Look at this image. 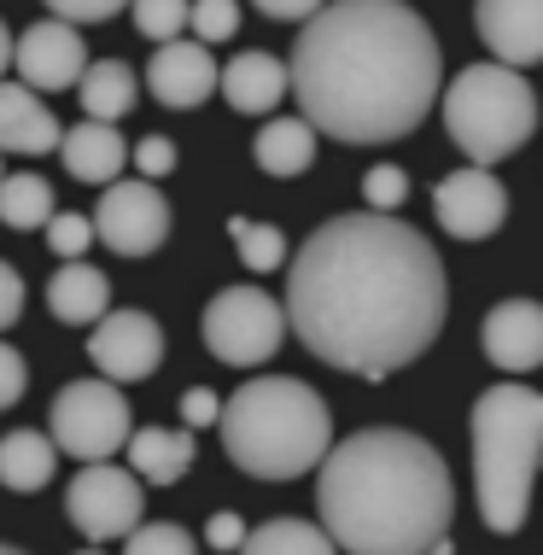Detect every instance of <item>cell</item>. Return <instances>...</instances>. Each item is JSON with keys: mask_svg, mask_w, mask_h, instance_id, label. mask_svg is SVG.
Wrapping results in <instances>:
<instances>
[{"mask_svg": "<svg viewBox=\"0 0 543 555\" xmlns=\"http://www.w3.org/2000/svg\"><path fill=\"white\" fill-rule=\"evenodd\" d=\"M281 310L327 369L386 380L439 339L450 287L421 229L380 211H351L298 246Z\"/></svg>", "mask_w": 543, "mask_h": 555, "instance_id": "6da1fadb", "label": "cell"}, {"mask_svg": "<svg viewBox=\"0 0 543 555\" xmlns=\"http://www.w3.org/2000/svg\"><path fill=\"white\" fill-rule=\"evenodd\" d=\"M439 36L403 0H327L286 65V94L315 134L380 146L421 129L439 100Z\"/></svg>", "mask_w": 543, "mask_h": 555, "instance_id": "7a4b0ae2", "label": "cell"}, {"mask_svg": "<svg viewBox=\"0 0 543 555\" xmlns=\"http://www.w3.org/2000/svg\"><path fill=\"white\" fill-rule=\"evenodd\" d=\"M322 532L345 555H427L450 532L456 486L421 433L362 427L315 462Z\"/></svg>", "mask_w": 543, "mask_h": 555, "instance_id": "3957f363", "label": "cell"}, {"mask_svg": "<svg viewBox=\"0 0 543 555\" xmlns=\"http://www.w3.org/2000/svg\"><path fill=\"white\" fill-rule=\"evenodd\" d=\"M222 450L240 474L251 479H298L334 444V415L315 386L286 380V374H258L222 403L217 415Z\"/></svg>", "mask_w": 543, "mask_h": 555, "instance_id": "277c9868", "label": "cell"}, {"mask_svg": "<svg viewBox=\"0 0 543 555\" xmlns=\"http://www.w3.org/2000/svg\"><path fill=\"white\" fill-rule=\"evenodd\" d=\"M474 491L491 532L515 538L532 515V486L543 462V392L532 386H486L474 398Z\"/></svg>", "mask_w": 543, "mask_h": 555, "instance_id": "5b68a950", "label": "cell"}, {"mask_svg": "<svg viewBox=\"0 0 543 555\" xmlns=\"http://www.w3.org/2000/svg\"><path fill=\"white\" fill-rule=\"evenodd\" d=\"M444 129L479 170L515 158L538 129V94L526 82V70H508L496 59L491 65H467L444 88Z\"/></svg>", "mask_w": 543, "mask_h": 555, "instance_id": "8992f818", "label": "cell"}, {"mask_svg": "<svg viewBox=\"0 0 543 555\" xmlns=\"http://www.w3.org/2000/svg\"><path fill=\"white\" fill-rule=\"evenodd\" d=\"M129 422H134L129 398L112 380H70V386H59V398L48 410V439L53 450H65L77 462H112L134 433Z\"/></svg>", "mask_w": 543, "mask_h": 555, "instance_id": "52a82bcc", "label": "cell"}, {"mask_svg": "<svg viewBox=\"0 0 543 555\" xmlns=\"http://www.w3.org/2000/svg\"><path fill=\"white\" fill-rule=\"evenodd\" d=\"M281 339H286V310L263 287H229L205 305V345L217 363L258 369L281 351Z\"/></svg>", "mask_w": 543, "mask_h": 555, "instance_id": "ba28073f", "label": "cell"}, {"mask_svg": "<svg viewBox=\"0 0 543 555\" xmlns=\"http://www.w3.org/2000/svg\"><path fill=\"white\" fill-rule=\"evenodd\" d=\"M65 515H70V527L82 538H94V544L129 538L141 527V479L129 468H112V462H88L65 491Z\"/></svg>", "mask_w": 543, "mask_h": 555, "instance_id": "9c48e42d", "label": "cell"}, {"mask_svg": "<svg viewBox=\"0 0 543 555\" xmlns=\"http://www.w3.org/2000/svg\"><path fill=\"white\" fill-rule=\"evenodd\" d=\"M88 222H94V240H105V251H117V258H153L170 240V199L153 182H105L100 211Z\"/></svg>", "mask_w": 543, "mask_h": 555, "instance_id": "30bf717a", "label": "cell"}, {"mask_svg": "<svg viewBox=\"0 0 543 555\" xmlns=\"http://www.w3.org/2000/svg\"><path fill=\"white\" fill-rule=\"evenodd\" d=\"M88 363L100 369V380L124 386V380H146L164 363V327L146 310H105L88 327Z\"/></svg>", "mask_w": 543, "mask_h": 555, "instance_id": "8fae6325", "label": "cell"}, {"mask_svg": "<svg viewBox=\"0 0 543 555\" xmlns=\"http://www.w3.org/2000/svg\"><path fill=\"white\" fill-rule=\"evenodd\" d=\"M432 211H439V229L456 234V240H491L496 229L508 222V193L491 170L479 164H462L450 170L439 193H432Z\"/></svg>", "mask_w": 543, "mask_h": 555, "instance_id": "7c38bea8", "label": "cell"}, {"mask_svg": "<svg viewBox=\"0 0 543 555\" xmlns=\"http://www.w3.org/2000/svg\"><path fill=\"white\" fill-rule=\"evenodd\" d=\"M12 65H18L29 94H65V88H77V77L88 70V48H82L77 24L41 18V24H29L18 36Z\"/></svg>", "mask_w": 543, "mask_h": 555, "instance_id": "4fadbf2b", "label": "cell"}, {"mask_svg": "<svg viewBox=\"0 0 543 555\" xmlns=\"http://www.w3.org/2000/svg\"><path fill=\"white\" fill-rule=\"evenodd\" d=\"M474 24L479 41L496 53V65L508 70L543 65V0H479Z\"/></svg>", "mask_w": 543, "mask_h": 555, "instance_id": "5bb4252c", "label": "cell"}, {"mask_svg": "<svg viewBox=\"0 0 543 555\" xmlns=\"http://www.w3.org/2000/svg\"><path fill=\"white\" fill-rule=\"evenodd\" d=\"M146 88H153L158 106L193 112L217 94V59H210V48H199V41H164L153 53V65H146Z\"/></svg>", "mask_w": 543, "mask_h": 555, "instance_id": "9a60e30c", "label": "cell"}, {"mask_svg": "<svg viewBox=\"0 0 543 555\" xmlns=\"http://www.w3.org/2000/svg\"><path fill=\"white\" fill-rule=\"evenodd\" d=\"M486 357L503 374H532L543 363V305L503 298L486 317Z\"/></svg>", "mask_w": 543, "mask_h": 555, "instance_id": "2e32d148", "label": "cell"}, {"mask_svg": "<svg viewBox=\"0 0 543 555\" xmlns=\"http://www.w3.org/2000/svg\"><path fill=\"white\" fill-rule=\"evenodd\" d=\"M59 117L41 106V94H29L24 82H0V153H59Z\"/></svg>", "mask_w": 543, "mask_h": 555, "instance_id": "e0dca14e", "label": "cell"}, {"mask_svg": "<svg viewBox=\"0 0 543 555\" xmlns=\"http://www.w3.org/2000/svg\"><path fill=\"white\" fill-rule=\"evenodd\" d=\"M59 158H65V170L77 176V182L105 188V182L124 176L129 146H124V134H117V124H94V117H88V124L59 134Z\"/></svg>", "mask_w": 543, "mask_h": 555, "instance_id": "ac0fdd59", "label": "cell"}, {"mask_svg": "<svg viewBox=\"0 0 543 555\" xmlns=\"http://www.w3.org/2000/svg\"><path fill=\"white\" fill-rule=\"evenodd\" d=\"M217 88L229 94L234 112L263 117V112H275L286 100V59H275V53H240V59H229V65L217 70Z\"/></svg>", "mask_w": 543, "mask_h": 555, "instance_id": "d6986e66", "label": "cell"}, {"mask_svg": "<svg viewBox=\"0 0 543 555\" xmlns=\"http://www.w3.org/2000/svg\"><path fill=\"white\" fill-rule=\"evenodd\" d=\"M129 474L141 479V486H176L181 474L193 468V433H164V427H141L129 433Z\"/></svg>", "mask_w": 543, "mask_h": 555, "instance_id": "ffe728a7", "label": "cell"}, {"mask_svg": "<svg viewBox=\"0 0 543 555\" xmlns=\"http://www.w3.org/2000/svg\"><path fill=\"white\" fill-rule=\"evenodd\" d=\"M105 298H112V281H105L94 263H82V258L65 263L48 281V310H53L59 322H70V327H94L105 310H112Z\"/></svg>", "mask_w": 543, "mask_h": 555, "instance_id": "44dd1931", "label": "cell"}, {"mask_svg": "<svg viewBox=\"0 0 543 555\" xmlns=\"http://www.w3.org/2000/svg\"><path fill=\"white\" fill-rule=\"evenodd\" d=\"M77 100L94 124H117V117H129L134 100H141V77H134L124 59H100V65H88L77 77Z\"/></svg>", "mask_w": 543, "mask_h": 555, "instance_id": "7402d4cb", "label": "cell"}, {"mask_svg": "<svg viewBox=\"0 0 543 555\" xmlns=\"http://www.w3.org/2000/svg\"><path fill=\"white\" fill-rule=\"evenodd\" d=\"M53 468H59V450H53L48 433L18 427V433L0 439V486L7 491H41L53 479Z\"/></svg>", "mask_w": 543, "mask_h": 555, "instance_id": "603a6c76", "label": "cell"}, {"mask_svg": "<svg viewBox=\"0 0 543 555\" xmlns=\"http://www.w3.org/2000/svg\"><path fill=\"white\" fill-rule=\"evenodd\" d=\"M251 158H258L263 176H305L315 164V129L305 117H269Z\"/></svg>", "mask_w": 543, "mask_h": 555, "instance_id": "cb8c5ba5", "label": "cell"}, {"mask_svg": "<svg viewBox=\"0 0 543 555\" xmlns=\"http://www.w3.org/2000/svg\"><path fill=\"white\" fill-rule=\"evenodd\" d=\"M234 555H339V550L315 520H263L240 538Z\"/></svg>", "mask_w": 543, "mask_h": 555, "instance_id": "d4e9b609", "label": "cell"}, {"mask_svg": "<svg viewBox=\"0 0 543 555\" xmlns=\"http://www.w3.org/2000/svg\"><path fill=\"white\" fill-rule=\"evenodd\" d=\"M53 188L41 176H0V222L7 229H48Z\"/></svg>", "mask_w": 543, "mask_h": 555, "instance_id": "484cf974", "label": "cell"}, {"mask_svg": "<svg viewBox=\"0 0 543 555\" xmlns=\"http://www.w3.org/2000/svg\"><path fill=\"white\" fill-rule=\"evenodd\" d=\"M229 234H234L240 263L258 269V275H275V269L286 263V234L275 229V222H246V217H234Z\"/></svg>", "mask_w": 543, "mask_h": 555, "instance_id": "4316f807", "label": "cell"}, {"mask_svg": "<svg viewBox=\"0 0 543 555\" xmlns=\"http://www.w3.org/2000/svg\"><path fill=\"white\" fill-rule=\"evenodd\" d=\"M134 12V29H141L146 41H181V29H188V0H129Z\"/></svg>", "mask_w": 543, "mask_h": 555, "instance_id": "83f0119b", "label": "cell"}, {"mask_svg": "<svg viewBox=\"0 0 543 555\" xmlns=\"http://www.w3.org/2000/svg\"><path fill=\"white\" fill-rule=\"evenodd\" d=\"M188 29H193L199 48H210V41H234L240 0H188Z\"/></svg>", "mask_w": 543, "mask_h": 555, "instance_id": "f1b7e54d", "label": "cell"}, {"mask_svg": "<svg viewBox=\"0 0 543 555\" xmlns=\"http://www.w3.org/2000/svg\"><path fill=\"white\" fill-rule=\"evenodd\" d=\"M124 555H199L188 527H170V520H153V527H134L124 538Z\"/></svg>", "mask_w": 543, "mask_h": 555, "instance_id": "f546056e", "label": "cell"}, {"mask_svg": "<svg viewBox=\"0 0 543 555\" xmlns=\"http://www.w3.org/2000/svg\"><path fill=\"white\" fill-rule=\"evenodd\" d=\"M362 199H369V211L391 217L403 199H410V176H403L398 164H374V170L362 176Z\"/></svg>", "mask_w": 543, "mask_h": 555, "instance_id": "4dcf8cb0", "label": "cell"}, {"mask_svg": "<svg viewBox=\"0 0 543 555\" xmlns=\"http://www.w3.org/2000/svg\"><path fill=\"white\" fill-rule=\"evenodd\" d=\"M48 246H53V258L77 263L82 251L94 246V222L77 217V211H53V217H48Z\"/></svg>", "mask_w": 543, "mask_h": 555, "instance_id": "1f68e13d", "label": "cell"}, {"mask_svg": "<svg viewBox=\"0 0 543 555\" xmlns=\"http://www.w3.org/2000/svg\"><path fill=\"white\" fill-rule=\"evenodd\" d=\"M129 158L134 164H141V176H146V182H158V176H170L176 170V141H170V134H146V141L141 146H129Z\"/></svg>", "mask_w": 543, "mask_h": 555, "instance_id": "d6a6232c", "label": "cell"}, {"mask_svg": "<svg viewBox=\"0 0 543 555\" xmlns=\"http://www.w3.org/2000/svg\"><path fill=\"white\" fill-rule=\"evenodd\" d=\"M129 0H48V12L59 24H105V18H117Z\"/></svg>", "mask_w": 543, "mask_h": 555, "instance_id": "836d02e7", "label": "cell"}, {"mask_svg": "<svg viewBox=\"0 0 543 555\" xmlns=\"http://www.w3.org/2000/svg\"><path fill=\"white\" fill-rule=\"evenodd\" d=\"M24 386H29V363L0 339V410H12V403L24 398Z\"/></svg>", "mask_w": 543, "mask_h": 555, "instance_id": "e575fe53", "label": "cell"}, {"mask_svg": "<svg viewBox=\"0 0 543 555\" xmlns=\"http://www.w3.org/2000/svg\"><path fill=\"white\" fill-rule=\"evenodd\" d=\"M240 538H246V520H240L234 508H217V515L205 520V544H210V550L234 555V550H240Z\"/></svg>", "mask_w": 543, "mask_h": 555, "instance_id": "d590c367", "label": "cell"}, {"mask_svg": "<svg viewBox=\"0 0 543 555\" xmlns=\"http://www.w3.org/2000/svg\"><path fill=\"white\" fill-rule=\"evenodd\" d=\"M217 415H222V398L217 392H205V386H193V392H181V422L193 427H217Z\"/></svg>", "mask_w": 543, "mask_h": 555, "instance_id": "8d00e7d4", "label": "cell"}, {"mask_svg": "<svg viewBox=\"0 0 543 555\" xmlns=\"http://www.w3.org/2000/svg\"><path fill=\"white\" fill-rule=\"evenodd\" d=\"M251 7H258L263 18H275V24H305L327 7V0H251Z\"/></svg>", "mask_w": 543, "mask_h": 555, "instance_id": "74e56055", "label": "cell"}, {"mask_svg": "<svg viewBox=\"0 0 543 555\" xmlns=\"http://www.w3.org/2000/svg\"><path fill=\"white\" fill-rule=\"evenodd\" d=\"M24 310V275L12 263H0V327H12Z\"/></svg>", "mask_w": 543, "mask_h": 555, "instance_id": "f35d334b", "label": "cell"}, {"mask_svg": "<svg viewBox=\"0 0 543 555\" xmlns=\"http://www.w3.org/2000/svg\"><path fill=\"white\" fill-rule=\"evenodd\" d=\"M7 65H12V36H7V24H0V77H7Z\"/></svg>", "mask_w": 543, "mask_h": 555, "instance_id": "ab89813d", "label": "cell"}, {"mask_svg": "<svg viewBox=\"0 0 543 555\" xmlns=\"http://www.w3.org/2000/svg\"><path fill=\"white\" fill-rule=\"evenodd\" d=\"M0 555H24V550H12V544H0Z\"/></svg>", "mask_w": 543, "mask_h": 555, "instance_id": "60d3db41", "label": "cell"}, {"mask_svg": "<svg viewBox=\"0 0 543 555\" xmlns=\"http://www.w3.org/2000/svg\"><path fill=\"white\" fill-rule=\"evenodd\" d=\"M82 555H105V550H82Z\"/></svg>", "mask_w": 543, "mask_h": 555, "instance_id": "b9f144b4", "label": "cell"}, {"mask_svg": "<svg viewBox=\"0 0 543 555\" xmlns=\"http://www.w3.org/2000/svg\"><path fill=\"white\" fill-rule=\"evenodd\" d=\"M538 474H543V462H538Z\"/></svg>", "mask_w": 543, "mask_h": 555, "instance_id": "7bdbcfd3", "label": "cell"}, {"mask_svg": "<svg viewBox=\"0 0 543 555\" xmlns=\"http://www.w3.org/2000/svg\"><path fill=\"white\" fill-rule=\"evenodd\" d=\"M0 176H7V170H0Z\"/></svg>", "mask_w": 543, "mask_h": 555, "instance_id": "ee69618b", "label": "cell"}]
</instances>
